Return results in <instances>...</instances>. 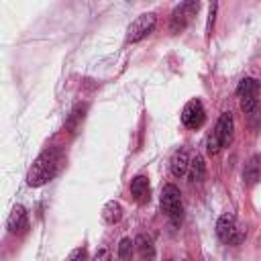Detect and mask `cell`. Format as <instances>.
<instances>
[{
  "mask_svg": "<svg viewBox=\"0 0 261 261\" xmlns=\"http://www.w3.org/2000/svg\"><path fill=\"white\" fill-rule=\"evenodd\" d=\"M243 179L247 186H253L261 179V155H253L243 169Z\"/></svg>",
  "mask_w": 261,
  "mask_h": 261,
  "instance_id": "cell-12",
  "label": "cell"
},
{
  "mask_svg": "<svg viewBox=\"0 0 261 261\" xmlns=\"http://www.w3.org/2000/svg\"><path fill=\"white\" fill-rule=\"evenodd\" d=\"M190 161H192V159H190L188 151H186V149H177V151L173 153L171 161H169L171 175H175V177L186 175V173H188V169H190Z\"/></svg>",
  "mask_w": 261,
  "mask_h": 261,
  "instance_id": "cell-9",
  "label": "cell"
},
{
  "mask_svg": "<svg viewBox=\"0 0 261 261\" xmlns=\"http://www.w3.org/2000/svg\"><path fill=\"white\" fill-rule=\"evenodd\" d=\"M198 8H200V2H194V0L177 4V6L173 8V12H171V22H169L171 33H179V31H184V29L190 24V20L196 16Z\"/></svg>",
  "mask_w": 261,
  "mask_h": 261,
  "instance_id": "cell-7",
  "label": "cell"
},
{
  "mask_svg": "<svg viewBox=\"0 0 261 261\" xmlns=\"http://www.w3.org/2000/svg\"><path fill=\"white\" fill-rule=\"evenodd\" d=\"M86 259H88L86 249H84V247H77V249H73V251L67 255V259H65V261H86Z\"/></svg>",
  "mask_w": 261,
  "mask_h": 261,
  "instance_id": "cell-17",
  "label": "cell"
},
{
  "mask_svg": "<svg viewBox=\"0 0 261 261\" xmlns=\"http://www.w3.org/2000/svg\"><path fill=\"white\" fill-rule=\"evenodd\" d=\"M120 218H122V206L118 202H114V200L112 202H106L104 208H102V220L106 224H114Z\"/></svg>",
  "mask_w": 261,
  "mask_h": 261,
  "instance_id": "cell-14",
  "label": "cell"
},
{
  "mask_svg": "<svg viewBox=\"0 0 261 261\" xmlns=\"http://www.w3.org/2000/svg\"><path fill=\"white\" fill-rule=\"evenodd\" d=\"M135 247H137L143 261H155V245H153L149 234H139L135 239Z\"/></svg>",
  "mask_w": 261,
  "mask_h": 261,
  "instance_id": "cell-13",
  "label": "cell"
},
{
  "mask_svg": "<svg viewBox=\"0 0 261 261\" xmlns=\"http://www.w3.org/2000/svg\"><path fill=\"white\" fill-rule=\"evenodd\" d=\"M232 133H234V120L230 112H222L214 130L206 137V151L210 155H216L222 147H226L232 141Z\"/></svg>",
  "mask_w": 261,
  "mask_h": 261,
  "instance_id": "cell-2",
  "label": "cell"
},
{
  "mask_svg": "<svg viewBox=\"0 0 261 261\" xmlns=\"http://www.w3.org/2000/svg\"><path fill=\"white\" fill-rule=\"evenodd\" d=\"M206 175V163L200 155H196L192 161H190V169H188V177L190 181H202Z\"/></svg>",
  "mask_w": 261,
  "mask_h": 261,
  "instance_id": "cell-15",
  "label": "cell"
},
{
  "mask_svg": "<svg viewBox=\"0 0 261 261\" xmlns=\"http://www.w3.org/2000/svg\"><path fill=\"white\" fill-rule=\"evenodd\" d=\"M155 24H157V16L153 12H145V14L137 16L126 29V43H137V41L145 39L147 35L153 33Z\"/></svg>",
  "mask_w": 261,
  "mask_h": 261,
  "instance_id": "cell-6",
  "label": "cell"
},
{
  "mask_svg": "<svg viewBox=\"0 0 261 261\" xmlns=\"http://www.w3.org/2000/svg\"><path fill=\"white\" fill-rule=\"evenodd\" d=\"M214 14H216V4H210V14H208V35H210L212 24H214Z\"/></svg>",
  "mask_w": 261,
  "mask_h": 261,
  "instance_id": "cell-19",
  "label": "cell"
},
{
  "mask_svg": "<svg viewBox=\"0 0 261 261\" xmlns=\"http://www.w3.org/2000/svg\"><path fill=\"white\" fill-rule=\"evenodd\" d=\"M6 226H8V230H10L12 234H16V232H20L22 228H27V210H24V206L16 204V206L12 208V212H10L8 220H6Z\"/></svg>",
  "mask_w": 261,
  "mask_h": 261,
  "instance_id": "cell-11",
  "label": "cell"
},
{
  "mask_svg": "<svg viewBox=\"0 0 261 261\" xmlns=\"http://www.w3.org/2000/svg\"><path fill=\"white\" fill-rule=\"evenodd\" d=\"M204 120H206V110H204L202 102L198 98L190 100L184 106V110H181V122H184V126L196 130V128H200L204 124Z\"/></svg>",
  "mask_w": 261,
  "mask_h": 261,
  "instance_id": "cell-8",
  "label": "cell"
},
{
  "mask_svg": "<svg viewBox=\"0 0 261 261\" xmlns=\"http://www.w3.org/2000/svg\"><path fill=\"white\" fill-rule=\"evenodd\" d=\"M92 261H112V257H110V251H108V249H98Z\"/></svg>",
  "mask_w": 261,
  "mask_h": 261,
  "instance_id": "cell-18",
  "label": "cell"
},
{
  "mask_svg": "<svg viewBox=\"0 0 261 261\" xmlns=\"http://www.w3.org/2000/svg\"><path fill=\"white\" fill-rule=\"evenodd\" d=\"M259 82L255 77H243L237 86V98H239V104H241V110L253 118V116H259Z\"/></svg>",
  "mask_w": 261,
  "mask_h": 261,
  "instance_id": "cell-3",
  "label": "cell"
},
{
  "mask_svg": "<svg viewBox=\"0 0 261 261\" xmlns=\"http://www.w3.org/2000/svg\"><path fill=\"white\" fill-rule=\"evenodd\" d=\"M216 234L226 245H241L243 239H245V230L239 226L234 214H230V212H226V214H222L218 218V222H216Z\"/></svg>",
  "mask_w": 261,
  "mask_h": 261,
  "instance_id": "cell-5",
  "label": "cell"
},
{
  "mask_svg": "<svg viewBox=\"0 0 261 261\" xmlns=\"http://www.w3.org/2000/svg\"><path fill=\"white\" fill-rule=\"evenodd\" d=\"M130 194L135 202L145 204L149 200V177L147 175H135L130 179Z\"/></svg>",
  "mask_w": 261,
  "mask_h": 261,
  "instance_id": "cell-10",
  "label": "cell"
},
{
  "mask_svg": "<svg viewBox=\"0 0 261 261\" xmlns=\"http://www.w3.org/2000/svg\"><path fill=\"white\" fill-rule=\"evenodd\" d=\"M133 247H135V241H130L128 237H124L120 241V245H118V257L120 259H128L130 253H133Z\"/></svg>",
  "mask_w": 261,
  "mask_h": 261,
  "instance_id": "cell-16",
  "label": "cell"
},
{
  "mask_svg": "<svg viewBox=\"0 0 261 261\" xmlns=\"http://www.w3.org/2000/svg\"><path fill=\"white\" fill-rule=\"evenodd\" d=\"M61 163H63V155L57 147H49V149L41 151L39 157L33 161V165L27 171V184L31 188L45 186L47 181H51L59 173Z\"/></svg>",
  "mask_w": 261,
  "mask_h": 261,
  "instance_id": "cell-1",
  "label": "cell"
},
{
  "mask_svg": "<svg viewBox=\"0 0 261 261\" xmlns=\"http://www.w3.org/2000/svg\"><path fill=\"white\" fill-rule=\"evenodd\" d=\"M161 210L171 220V224H179L181 222L184 204H181V194H179L177 186H173V184H165L163 186V192H161Z\"/></svg>",
  "mask_w": 261,
  "mask_h": 261,
  "instance_id": "cell-4",
  "label": "cell"
}]
</instances>
